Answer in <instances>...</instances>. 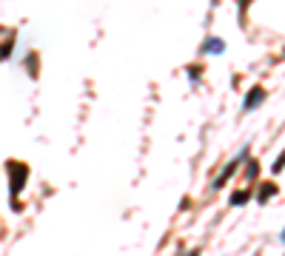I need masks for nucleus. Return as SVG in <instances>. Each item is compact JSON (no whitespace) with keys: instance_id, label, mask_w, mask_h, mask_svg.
<instances>
[{"instance_id":"nucleus-1","label":"nucleus","mask_w":285,"mask_h":256,"mask_svg":"<svg viewBox=\"0 0 285 256\" xmlns=\"http://www.w3.org/2000/svg\"><path fill=\"white\" fill-rule=\"evenodd\" d=\"M260 94H263L260 88H257V91H251V97H248V106H257V103H260Z\"/></svg>"}]
</instances>
